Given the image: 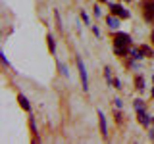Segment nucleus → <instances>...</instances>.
<instances>
[{
    "label": "nucleus",
    "mask_w": 154,
    "mask_h": 144,
    "mask_svg": "<svg viewBox=\"0 0 154 144\" xmlns=\"http://www.w3.org/2000/svg\"><path fill=\"white\" fill-rule=\"evenodd\" d=\"M104 77H106V81H108V83H110V81H114V79H112V71H110V67H106V69H104Z\"/></svg>",
    "instance_id": "obj_12"
},
{
    "label": "nucleus",
    "mask_w": 154,
    "mask_h": 144,
    "mask_svg": "<svg viewBox=\"0 0 154 144\" xmlns=\"http://www.w3.org/2000/svg\"><path fill=\"white\" fill-rule=\"evenodd\" d=\"M114 86H116V88H122V83H119V79H114Z\"/></svg>",
    "instance_id": "obj_15"
},
{
    "label": "nucleus",
    "mask_w": 154,
    "mask_h": 144,
    "mask_svg": "<svg viewBox=\"0 0 154 144\" xmlns=\"http://www.w3.org/2000/svg\"><path fill=\"white\" fill-rule=\"evenodd\" d=\"M114 40H116V46H127L129 42H131V37H129L127 33H118Z\"/></svg>",
    "instance_id": "obj_2"
},
{
    "label": "nucleus",
    "mask_w": 154,
    "mask_h": 144,
    "mask_svg": "<svg viewBox=\"0 0 154 144\" xmlns=\"http://www.w3.org/2000/svg\"><path fill=\"white\" fill-rule=\"evenodd\" d=\"M94 16H102V12H100V8H98V6L94 8Z\"/></svg>",
    "instance_id": "obj_18"
},
{
    "label": "nucleus",
    "mask_w": 154,
    "mask_h": 144,
    "mask_svg": "<svg viewBox=\"0 0 154 144\" xmlns=\"http://www.w3.org/2000/svg\"><path fill=\"white\" fill-rule=\"evenodd\" d=\"M81 17H83V21H85V23H89V16H87V14H85V12H83V14H81Z\"/></svg>",
    "instance_id": "obj_17"
},
{
    "label": "nucleus",
    "mask_w": 154,
    "mask_h": 144,
    "mask_svg": "<svg viewBox=\"0 0 154 144\" xmlns=\"http://www.w3.org/2000/svg\"><path fill=\"white\" fill-rule=\"evenodd\" d=\"M133 106H135V110H137V112H139V110H144V104H143V100H139V98L135 100V104H133Z\"/></svg>",
    "instance_id": "obj_11"
},
{
    "label": "nucleus",
    "mask_w": 154,
    "mask_h": 144,
    "mask_svg": "<svg viewBox=\"0 0 154 144\" xmlns=\"http://www.w3.org/2000/svg\"><path fill=\"white\" fill-rule=\"evenodd\" d=\"M58 69H60V73L64 75V77H69V71H67L66 64H62V62H60V64H58Z\"/></svg>",
    "instance_id": "obj_8"
},
{
    "label": "nucleus",
    "mask_w": 154,
    "mask_h": 144,
    "mask_svg": "<svg viewBox=\"0 0 154 144\" xmlns=\"http://www.w3.org/2000/svg\"><path fill=\"white\" fill-rule=\"evenodd\" d=\"M150 140H154V129L150 131Z\"/></svg>",
    "instance_id": "obj_19"
},
{
    "label": "nucleus",
    "mask_w": 154,
    "mask_h": 144,
    "mask_svg": "<svg viewBox=\"0 0 154 144\" xmlns=\"http://www.w3.org/2000/svg\"><path fill=\"white\" fill-rule=\"evenodd\" d=\"M114 102H116V108H122V106H123V102H122L119 98H118V100H114Z\"/></svg>",
    "instance_id": "obj_16"
},
{
    "label": "nucleus",
    "mask_w": 154,
    "mask_h": 144,
    "mask_svg": "<svg viewBox=\"0 0 154 144\" xmlns=\"http://www.w3.org/2000/svg\"><path fill=\"white\" fill-rule=\"evenodd\" d=\"M144 86V79L143 77H137V88H143Z\"/></svg>",
    "instance_id": "obj_13"
},
{
    "label": "nucleus",
    "mask_w": 154,
    "mask_h": 144,
    "mask_svg": "<svg viewBox=\"0 0 154 144\" xmlns=\"http://www.w3.org/2000/svg\"><path fill=\"white\" fill-rule=\"evenodd\" d=\"M17 100H19V106H21L23 110H27V112H31V106H29V102H27V98L23 94H19L17 96Z\"/></svg>",
    "instance_id": "obj_6"
},
{
    "label": "nucleus",
    "mask_w": 154,
    "mask_h": 144,
    "mask_svg": "<svg viewBox=\"0 0 154 144\" xmlns=\"http://www.w3.org/2000/svg\"><path fill=\"white\" fill-rule=\"evenodd\" d=\"M98 119H100V131H102V134L106 136V134H108V129H106V117H104L102 112H98Z\"/></svg>",
    "instance_id": "obj_4"
},
{
    "label": "nucleus",
    "mask_w": 154,
    "mask_h": 144,
    "mask_svg": "<svg viewBox=\"0 0 154 144\" xmlns=\"http://www.w3.org/2000/svg\"><path fill=\"white\" fill-rule=\"evenodd\" d=\"M77 67H79V75H81V85H83V90H89V81H87V69L81 58H77Z\"/></svg>",
    "instance_id": "obj_1"
},
{
    "label": "nucleus",
    "mask_w": 154,
    "mask_h": 144,
    "mask_svg": "<svg viewBox=\"0 0 154 144\" xmlns=\"http://www.w3.org/2000/svg\"><path fill=\"white\" fill-rule=\"evenodd\" d=\"M106 23H108V27H110V29H118V27H119V21H118L116 17H112V16L106 19Z\"/></svg>",
    "instance_id": "obj_7"
},
{
    "label": "nucleus",
    "mask_w": 154,
    "mask_h": 144,
    "mask_svg": "<svg viewBox=\"0 0 154 144\" xmlns=\"http://www.w3.org/2000/svg\"><path fill=\"white\" fill-rule=\"evenodd\" d=\"M112 12L116 16H119V17H129V12L123 6H119V4H112Z\"/></svg>",
    "instance_id": "obj_3"
},
{
    "label": "nucleus",
    "mask_w": 154,
    "mask_h": 144,
    "mask_svg": "<svg viewBox=\"0 0 154 144\" xmlns=\"http://www.w3.org/2000/svg\"><path fill=\"white\" fill-rule=\"evenodd\" d=\"M46 40H48V46H50V52H54L56 50V44H54V38H52V35H48Z\"/></svg>",
    "instance_id": "obj_10"
},
{
    "label": "nucleus",
    "mask_w": 154,
    "mask_h": 144,
    "mask_svg": "<svg viewBox=\"0 0 154 144\" xmlns=\"http://www.w3.org/2000/svg\"><path fill=\"white\" fill-rule=\"evenodd\" d=\"M152 96H154V88H152Z\"/></svg>",
    "instance_id": "obj_20"
},
{
    "label": "nucleus",
    "mask_w": 154,
    "mask_h": 144,
    "mask_svg": "<svg viewBox=\"0 0 154 144\" xmlns=\"http://www.w3.org/2000/svg\"><path fill=\"white\" fill-rule=\"evenodd\" d=\"M141 50H143V54H146V56H152V50H150L148 46H143Z\"/></svg>",
    "instance_id": "obj_14"
},
{
    "label": "nucleus",
    "mask_w": 154,
    "mask_h": 144,
    "mask_svg": "<svg viewBox=\"0 0 154 144\" xmlns=\"http://www.w3.org/2000/svg\"><path fill=\"white\" fill-rule=\"evenodd\" d=\"M114 52H116V54H119V56H123V54H127V46H116Z\"/></svg>",
    "instance_id": "obj_9"
},
{
    "label": "nucleus",
    "mask_w": 154,
    "mask_h": 144,
    "mask_svg": "<svg viewBox=\"0 0 154 144\" xmlns=\"http://www.w3.org/2000/svg\"><path fill=\"white\" fill-rule=\"evenodd\" d=\"M137 113H139V121H141L143 125H150V117L144 113V110H139Z\"/></svg>",
    "instance_id": "obj_5"
}]
</instances>
